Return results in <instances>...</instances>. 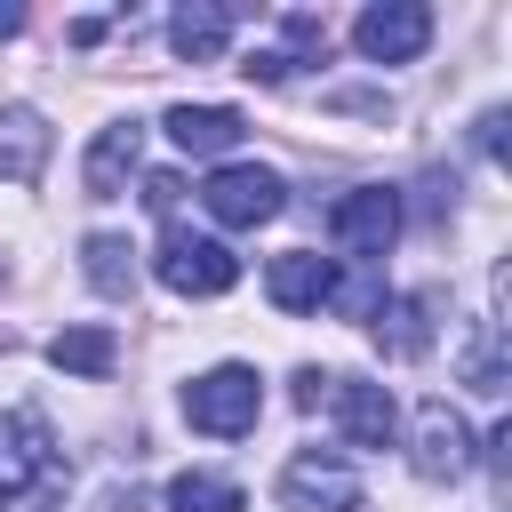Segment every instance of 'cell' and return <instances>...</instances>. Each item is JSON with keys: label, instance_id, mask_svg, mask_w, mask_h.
<instances>
[{"label": "cell", "instance_id": "1", "mask_svg": "<svg viewBox=\"0 0 512 512\" xmlns=\"http://www.w3.org/2000/svg\"><path fill=\"white\" fill-rule=\"evenodd\" d=\"M72 488V464L48 432L40 408H8L0 416V512H56Z\"/></svg>", "mask_w": 512, "mask_h": 512}, {"label": "cell", "instance_id": "2", "mask_svg": "<svg viewBox=\"0 0 512 512\" xmlns=\"http://www.w3.org/2000/svg\"><path fill=\"white\" fill-rule=\"evenodd\" d=\"M256 416H264V376L240 368V360L184 384V424L208 432V440H240V432H256Z\"/></svg>", "mask_w": 512, "mask_h": 512}, {"label": "cell", "instance_id": "3", "mask_svg": "<svg viewBox=\"0 0 512 512\" xmlns=\"http://www.w3.org/2000/svg\"><path fill=\"white\" fill-rule=\"evenodd\" d=\"M200 208H208L224 232H256V224H272V216L288 208V184H280L272 168H256V160H216L208 184H200Z\"/></svg>", "mask_w": 512, "mask_h": 512}, {"label": "cell", "instance_id": "4", "mask_svg": "<svg viewBox=\"0 0 512 512\" xmlns=\"http://www.w3.org/2000/svg\"><path fill=\"white\" fill-rule=\"evenodd\" d=\"M152 272H160V288H176V296H224V288L240 280V256H232L224 240H208V232L168 224V232H160V256H152Z\"/></svg>", "mask_w": 512, "mask_h": 512}, {"label": "cell", "instance_id": "5", "mask_svg": "<svg viewBox=\"0 0 512 512\" xmlns=\"http://www.w3.org/2000/svg\"><path fill=\"white\" fill-rule=\"evenodd\" d=\"M328 232H336L344 256L376 264V256L400 240V192H392V184H360V192H344V200L328 208Z\"/></svg>", "mask_w": 512, "mask_h": 512}, {"label": "cell", "instance_id": "6", "mask_svg": "<svg viewBox=\"0 0 512 512\" xmlns=\"http://www.w3.org/2000/svg\"><path fill=\"white\" fill-rule=\"evenodd\" d=\"M280 504H288V512H360L368 496H360V472H352L344 456L304 448V456H288V472H280Z\"/></svg>", "mask_w": 512, "mask_h": 512}, {"label": "cell", "instance_id": "7", "mask_svg": "<svg viewBox=\"0 0 512 512\" xmlns=\"http://www.w3.org/2000/svg\"><path fill=\"white\" fill-rule=\"evenodd\" d=\"M424 40H432V8H424V0H376V8H360V24H352V48H360L368 64H416Z\"/></svg>", "mask_w": 512, "mask_h": 512}, {"label": "cell", "instance_id": "8", "mask_svg": "<svg viewBox=\"0 0 512 512\" xmlns=\"http://www.w3.org/2000/svg\"><path fill=\"white\" fill-rule=\"evenodd\" d=\"M472 456H480V448H472V424H464L448 400H424V408H416V448H408V464H416L424 480H464Z\"/></svg>", "mask_w": 512, "mask_h": 512}, {"label": "cell", "instance_id": "9", "mask_svg": "<svg viewBox=\"0 0 512 512\" xmlns=\"http://www.w3.org/2000/svg\"><path fill=\"white\" fill-rule=\"evenodd\" d=\"M328 408H336V424H344V440H352V448H392V432H400V408H392V392H384V384L328 376Z\"/></svg>", "mask_w": 512, "mask_h": 512}, {"label": "cell", "instance_id": "10", "mask_svg": "<svg viewBox=\"0 0 512 512\" xmlns=\"http://www.w3.org/2000/svg\"><path fill=\"white\" fill-rule=\"evenodd\" d=\"M264 296H272L280 312H320V304L336 296V256H312V248L272 256V264H264Z\"/></svg>", "mask_w": 512, "mask_h": 512}, {"label": "cell", "instance_id": "11", "mask_svg": "<svg viewBox=\"0 0 512 512\" xmlns=\"http://www.w3.org/2000/svg\"><path fill=\"white\" fill-rule=\"evenodd\" d=\"M168 144L176 152H192V160H224L240 136H248V120L232 112V104H168Z\"/></svg>", "mask_w": 512, "mask_h": 512}, {"label": "cell", "instance_id": "12", "mask_svg": "<svg viewBox=\"0 0 512 512\" xmlns=\"http://www.w3.org/2000/svg\"><path fill=\"white\" fill-rule=\"evenodd\" d=\"M136 160H144V128H136V120L96 128V144H88V160H80L88 200H120V192H128V176H136Z\"/></svg>", "mask_w": 512, "mask_h": 512}, {"label": "cell", "instance_id": "13", "mask_svg": "<svg viewBox=\"0 0 512 512\" xmlns=\"http://www.w3.org/2000/svg\"><path fill=\"white\" fill-rule=\"evenodd\" d=\"M232 24H240V16H232L224 0H192V8L168 16V48H176L184 64H216V56L232 48Z\"/></svg>", "mask_w": 512, "mask_h": 512}, {"label": "cell", "instance_id": "14", "mask_svg": "<svg viewBox=\"0 0 512 512\" xmlns=\"http://www.w3.org/2000/svg\"><path fill=\"white\" fill-rule=\"evenodd\" d=\"M40 168H48V120L32 104H8L0 112V176L8 184H32Z\"/></svg>", "mask_w": 512, "mask_h": 512}, {"label": "cell", "instance_id": "15", "mask_svg": "<svg viewBox=\"0 0 512 512\" xmlns=\"http://www.w3.org/2000/svg\"><path fill=\"white\" fill-rule=\"evenodd\" d=\"M368 320H376V344H384L392 360H424V352H432V304H424V296H384Z\"/></svg>", "mask_w": 512, "mask_h": 512}, {"label": "cell", "instance_id": "16", "mask_svg": "<svg viewBox=\"0 0 512 512\" xmlns=\"http://www.w3.org/2000/svg\"><path fill=\"white\" fill-rule=\"evenodd\" d=\"M80 272H88L96 296H136V248L120 232H88L80 240Z\"/></svg>", "mask_w": 512, "mask_h": 512}, {"label": "cell", "instance_id": "17", "mask_svg": "<svg viewBox=\"0 0 512 512\" xmlns=\"http://www.w3.org/2000/svg\"><path fill=\"white\" fill-rule=\"evenodd\" d=\"M48 360H56L64 376H112V360H120V336H112V328H64V336L48 344Z\"/></svg>", "mask_w": 512, "mask_h": 512}, {"label": "cell", "instance_id": "18", "mask_svg": "<svg viewBox=\"0 0 512 512\" xmlns=\"http://www.w3.org/2000/svg\"><path fill=\"white\" fill-rule=\"evenodd\" d=\"M464 384L472 392H504V320L488 312V320H472V344H464Z\"/></svg>", "mask_w": 512, "mask_h": 512}, {"label": "cell", "instance_id": "19", "mask_svg": "<svg viewBox=\"0 0 512 512\" xmlns=\"http://www.w3.org/2000/svg\"><path fill=\"white\" fill-rule=\"evenodd\" d=\"M248 496H240V480H224V472H176L168 480V512H240Z\"/></svg>", "mask_w": 512, "mask_h": 512}, {"label": "cell", "instance_id": "20", "mask_svg": "<svg viewBox=\"0 0 512 512\" xmlns=\"http://www.w3.org/2000/svg\"><path fill=\"white\" fill-rule=\"evenodd\" d=\"M240 72H248V80H264V88H272V80H288V56H280V48H256V56H248V64H240Z\"/></svg>", "mask_w": 512, "mask_h": 512}, {"label": "cell", "instance_id": "21", "mask_svg": "<svg viewBox=\"0 0 512 512\" xmlns=\"http://www.w3.org/2000/svg\"><path fill=\"white\" fill-rule=\"evenodd\" d=\"M176 192H184V184H176V176H144V200H152V208H160V216H168V208H176Z\"/></svg>", "mask_w": 512, "mask_h": 512}, {"label": "cell", "instance_id": "22", "mask_svg": "<svg viewBox=\"0 0 512 512\" xmlns=\"http://www.w3.org/2000/svg\"><path fill=\"white\" fill-rule=\"evenodd\" d=\"M480 152H488V160L504 152V112H480Z\"/></svg>", "mask_w": 512, "mask_h": 512}, {"label": "cell", "instance_id": "23", "mask_svg": "<svg viewBox=\"0 0 512 512\" xmlns=\"http://www.w3.org/2000/svg\"><path fill=\"white\" fill-rule=\"evenodd\" d=\"M24 32V8H0V40H16Z\"/></svg>", "mask_w": 512, "mask_h": 512}]
</instances>
